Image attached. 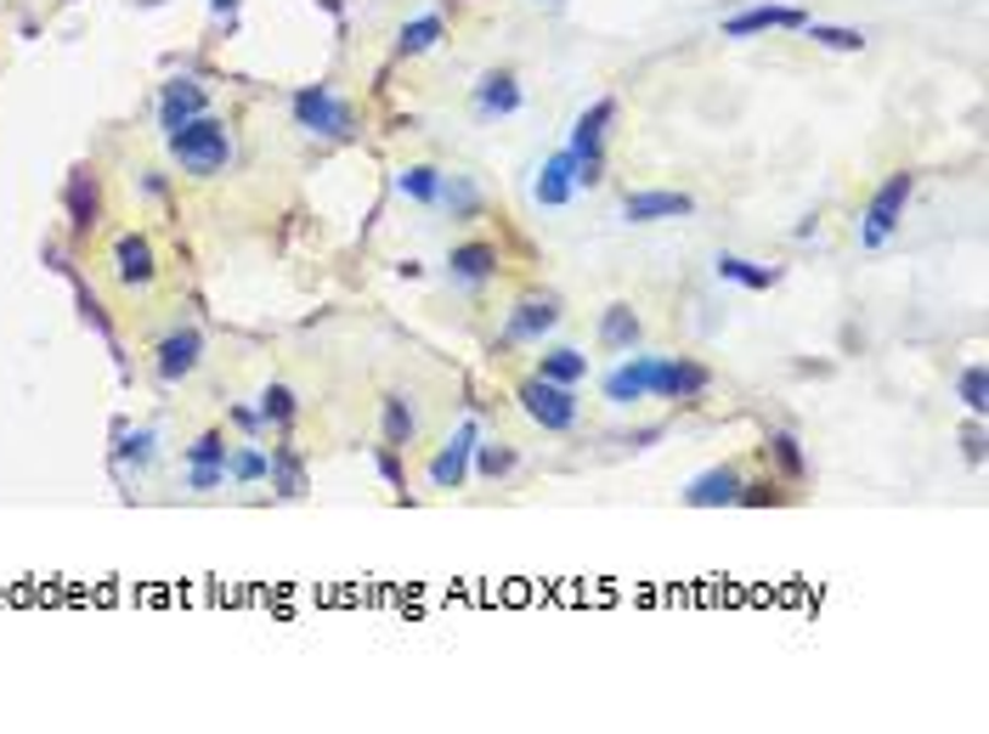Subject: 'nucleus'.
<instances>
[{
    "label": "nucleus",
    "mask_w": 989,
    "mask_h": 734,
    "mask_svg": "<svg viewBox=\"0 0 989 734\" xmlns=\"http://www.w3.org/2000/svg\"><path fill=\"white\" fill-rule=\"evenodd\" d=\"M515 402H520V413L532 418L538 429H549V436H566V429H577V418H582L577 390H572V384H549V379H538V374L515 390Z\"/></svg>",
    "instance_id": "nucleus-5"
},
{
    "label": "nucleus",
    "mask_w": 989,
    "mask_h": 734,
    "mask_svg": "<svg viewBox=\"0 0 989 734\" xmlns=\"http://www.w3.org/2000/svg\"><path fill=\"white\" fill-rule=\"evenodd\" d=\"M441 35H447V17H441V12L413 17V23L396 28V51H402V57H424V51H436V46H441Z\"/></svg>",
    "instance_id": "nucleus-21"
},
{
    "label": "nucleus",
    "mask_w": 989,
    "mask_h": 734,
    "mask_svg": "<svg viewBox=\"0 0 989 734\" xmlns=\"http://www.w3.org/2000/svg\"><path fill=\"white\" fill-rule=\"evenodd\" d=\"M650 384H656V356H622L611 374H605V402L611 407H639V402H650Z\"/></svg>",
    "instance_id": "nucleus-10"
},
{
    "label": "nucleus",
    "mask_w": 989,
    "mask_h": 734,
    "mask_svg": "<svg viewBox=\"0 0 989 734\" xmlns=\"http://www.w3.org/2000/svg\"><path fill=\"white\" fill-rule=\"evenodd\" d=\"M962 402L973 407V418H984V413H989V402H984V367H978V362L962 374Z\"/></svg>",
    "instance_id": "nucleus-32"
},
{
    "label": "nucleus",
    "mask_w": 989,
    "mask_h": 734,
    "mask_svg": "<svg viewBox=\"0 0 989 734\" xmlns=\"http://www.w3.org/2000/svg\"><path fill=\"white\" fill-rule=\"evenodd\" d=\"M187 463H192V470H226V436H215V429H210V436H198L187 447Z\"/></svg>",
    "instance_id": "nucleus-30"
},
{
    "label": "nucleus",
    "mask_w": 989,
    "mask_h": 734,
    "mask_svg": "<svg viewBox=\"0 0 989 734\" xmlns=\"http://www.w3.org/2000/svg\"><path fill=\"white\" fill-rule=\"evenodd\" d=\"M910 192H916V176H910V170H894V176L871 192V204L860 210V226H853V238H860L866 254H876V249H887V244L899 238L905 210H910Z\"/></svg>",
    "instance_id": "nucleus-2"
},
{
    "label": "nucleus",
    "mask_w": 989,
    "mask_h": 734,
    "mask_svg": "<svg viewBox=\"0 0 989 734\" xmlns=\"http://www.w3.org/2000/svg\"><path fill=\"white\" fill-rule=\"evenodd\" d=\"M809 23V12L803 7H746V12H735L730 23H723V40H752V35H775V28H803Z\"/></svg>",
    "instance_id": "nucleus-13"
},
{
    "label": "nucleus",
    "mask_w": 989,
    "mask_h": 734,
    "mask_svg": "<svg viewBox=\"0 0 989 734\" xmlns=\"http://www.w3.org/2000/svg\"><path fill=\"white\" fill-rule=\"evenodd\" d=\"M170 164L181 176H192V181H215L226 164H233V125L215 119V114L181 125L170 137Z\"/></svg>",
    "instance_id": "nucleus-1"
},
{
    "label": "nucleus",
    "mask_w": 989,
    "mask_h": 734,
    "mask_svg": "<svg viewBox=\"0 0 989 734\" xmlns=\"http://www.w3.org/2000/svg\"><path fill=\"white\" fill-rule=\"evenodd\" d=\"M198 367H204V333H198V328H170V333L153 345V374H158L164 384L192 379Z\"/></svg>",
    "instance_id": "nucleus-6"
},
{
    "label": "nucleus",
    "mask_w": 989,
    "mask_h": 734,
    "mask_svg": "<svg viewBox=\"0 0 989 734\" xmlns=\"http://www.w3.org/2000/svg\"><path fill=\"white\" fill-rule=\"evenodd\" d=\"M713 384V374L690 356H656V384H650V402H702Z\"/></svg>",
    "instance_id": "nucleus-7"
},
{
    "label": "nucleus",
    "mask_w": 989,
    "mask_h": 734,
    "mask_svg": "<svg viewBox=\"0 0 989 734\" xmlns=\"http://www.w3.org/2000/svg\"><path fill=\"white\" fill-rule=\"evenodd\" d=\"M294 125H301L311 142H345L356 130V114H351L345 96H334L328 85H306V91H294Z\"/></svg>",
    "instance_id": "nucleus-4"
},
{
    "label": "nucleus",
    "mask_w": 989,
    "mask_h": 734,
    "mask_svg": "<svg viewBox=\"0 0 989 734\" xmlns=\"http://www.w3.org/2000/svg\"><path fill=\"white\" fill-rule=\"evenodd\" d=\"M221 481H226V470H187V486H192V492H215Z\"/></svg>",
    "instance_id": "nucleus-35"
},
{
    "label": "nucleus",
    "mask_w": 989,
    "mask_h": 734,
    "mask_svg": "<svg viewBox=\"0 0 989 734\" xmlns=\"http://www.w3.org/2000/svg\"><path fill=\"white\" fill-rule=\"evenodd\" d=\"M475 441H481V424H475V418H464V424H458L452 436L441 441V452L431 458V486H436V492H458V486L470 481Z\"/></svg>",
    "instance_id": "nucleus-8"
},
{
    "label": "nucleus",
    "mask_w": 989,
    "mask_h": 734,
    "mask_svg": "<svg viewBox=\"0 0 989 734\" xmlns=\"http://www.w3.org/2000/svg\"><path fill=\"white\" fill-rule=\"evenodd\" d=\"M470 463L481 470V481H504L520 458H515V447H504V441H486V447L475 441V458H470Z\"/></svg>",
    "instance_id": "nucleus-28"
},
{
    "label": "nucleus",
    "mask_w": 989,
    "mask_h": 734,
    "mask_svg": "<svg viewBox=\"0 0 989 734\" xmlns=\"http://www.w3.org/2000/svg\"><path fill=\"white\" fill-rule=\"evenodd\" d=\"M735 497H741V470H735V463H718V470H707V475H696L684 486L690 509H730Z\"/></svg>",
    "instance_id": "nucleus-15"
},
{
    "label": "nucleus",
    "mask_w": 989,
    "mask_h": 734,
    "mask_svg": "<svg viewBox=\"0 0 989 734\" xmlns=\"http://www.w3.org/2000/svg\"><path fill=\"white\" fill-rule=\"evenodd\" d=\"M713 272L723 283H741V288H775V277H780L775 265H757V260H741V254H718Z\"/></svg>",
    "instance_id": "nucleus-24"
},
{
    "label": "nucleus",
    "mask_w": 989,
    "mask_h": 734,
    "mask_svg": "<svg viewBox=\"0 0 989 734\" xmlns=\"http://www.w3.org/2000/svg\"><path fill=\"white\" fill-rule=\"evenodd\" d=\"M775 458H780L786 475H803V452H798V441H791V436H775Z\"/></svg>",
    "instance_id": "nucleus-33"
},
{
    "label": "nucleus",
    "mask_w": 989,
    "mask_h": 734,
    "mask_svg": "<svg viewBox=\"0 0 989 734\" xmlns=\"http://www.w3.org/2000/svg\"><path fill=\"white\" fill-rule=\"evenodd\" d=\"M978 458H984V436H978V429H967V463H978Z\"/></svg>",
    "instance_id": "nucleus-36"
},
{
    "label": "nucleus",
    "mask_w": 989,
    "mask_h": 734,
    "mask_svg": "<svg viewBox=\"0 0 989 734\" xmlns=\"http://www.w3.org/2000/svg\"><path fill=\"white\" fill-rule=\"evenodd\" d=\"M520 103H526V91H520V80H515L509 69H492V74H481V85H475V114H481V119L515 114Z\"/></svg>",
    "instance_id": "nucleus-18"
},
{
    "label": "nucleus",
    "mask_w": 989,
    "mask_h": 734,
    "mask_svg": "<svg viewBox=\"0 0 989 734\" xmlns=\"http://www.w3.org/2000/svg\"><path fill=\"white\" fill-rule=\"evenodd\" d=\"M679 215H696V198H690V192H656V187H639V192L622 198V221H634V226L679 221Z\"/></svg>",
    "instance_id": "nucleus-12"
},
{
    "label": "nucleus",
    "mask_w": 989,
    "mask_h": 734,
    "mask_svg": "<svg viewBox=\"0 0 989 734\" xmlns=\"http://www.w3.org/2000/svg\"><path fill=\"white\" fill-rule=\"evenodd\" d=\"M639 333H645V322L634 317V306H611V311L600 317V345H605V351H634Z\"/></svg>",
    "instance_id": "nucleus-23"
},
{
    "label": "nucleus",
    "mask_w": 989,
    "mask_h": 734,
    "mask_svg": "<svg viewBox=\"0 0 989 734\" xmlns=\"http://www.w3.org/2000/svg\"><path fill=\"white\" fill-rule=\"evenodd\" d=\"M572 192H577V164H572V153L543 158V170H538V181H532V198H538V204H543V210H566Z\"/></svg>",
    "instance_id": "nucleus-17"
},
{
    "label": "nucleus",
    "mask_w": 989,
    "mask_h": 734,
    "mask_svg": "<svg viewBox=\"0 0 989 734\" xmlns=\"http://www.w3.org/2000/svg\"><path fill=\"white\" fill-rule=\"evenodd\" d=\"M260 418H267V424H289V418H294V390H289V384H272L267 395H260Z\"/></svg>",
    "instance_id": "nucleus-31"
},
{
    "label": "nucleus",
    "mask_w": 989,
    "mask_h": 734,
    "mask_svg": "<svg viewBox=\"0 0 989 734\" xmlns=\"http://www.w3.org/2000/svg\"><path fill=\"white\" fill-rule=\"evenodd\" d=\"M809 40H820L826 51H866V35L860 28H832V23H803Z\"/></svg>",
    "instance_id": "nucleus-29"
},
{
    "label": "nucleus",
    "mask_w": 989,
    "mask_h": 734,
    "mask_svg": "<svg viewBox=\"0 0 989 734\" xmlns=\"http://www.w3.org/2000/svg\"><path fill=\"white\" fill-rule=\"evenodd\" d=\"M441 170L436 164H402V170H396V192L408 198V204H424V210H436L441 204Z\"/></svg>",
    "instance_id": "nucleus-19"
},
{
    "label": "nucleus",
    "mask_w": 989,
    "mask_h": 734,
    "mask_svg": "<svg viewBox=\"0 0 989 734\" xmlns=\"http://www.w3.org/2000/svg\"><path fill=\"white\" fill-rule=\"evenodd\" d=\"M538 379H549V384H582V379H588V356L572 351V345H554V351L538 356Z\"/></svg>",
    "instance_id": "nucleus-22"
},
{
    "label": "nucleus",
    "mask_w": 989,
    "mask_h": 734,
    "mask_svg": "<svg viewBox=\"0 0 989 734\" xmlns=\"http://www.w3.org/2000/svg\"><path fill=\"white\" fill-rule=\"evenodd\" d=\"M769 497H775V481H741L735 504H752V509H757V504H769Z\"/></svg>",
    "instance_id": "nucleus-34"
},
{
    "label": "nucleus",
    "mask_w": 989,
    "mask_h": 734,
    "mask_svg": "<svg viewBox=\"0 0 989 734\" xmlns=\"http://www.w3.org/2000/svg\"><path fill=\"white\" fill-rule=\"evenodd\" d=\"M611 119H616V103L600 96L588 114H577L572 125V164H577V187H600L605 181V137H611Z\"/></svg>",
    "instance_id": "nucleus-3"
},
{
    "label": "nucleus",
    "mask_w": 989,
    "mask_h": 734,
    "mask_svg": "<svg viewBox=\"0 0 989 734\" xmlns=\"http://www.w3.org/2000/svg\"><path fill=\"white\" fill-rule=\"evenodd\" d=\"M436 210H452V221H458V215H475V210H481V187H475L470 176H447Z\"/></svg>",
    "instance_id": "nucleus-27"
},
{
    "label": "nucleus",
    "mask_w": 989,
    "mask_h": 734,
    "mask_svg": "<svg viewBox=\"0 0 989 734\" xmlns=\"http://www.w3.org/2000/svg\"><path fill=\"white\" fill-rule=\"evenodd\" d=\"M204 114H210V96H204L198 80H170L158 91V130H164V137H176L181 125L204 119Z\"/></svg>",
    "instance_id": "nucleus-11"
},
{
    "label": "nucleus",
    "mask_w": 989,
    "mask_h": 734,
    "mask_svg": "<svg viewBox=\"0 0 989 734\" xmlns=\"http://www.w3.org/2000/svg\"><path fill=\"white\" fill-rule=\"evenodd\" d=\"M413 436H419V413H413L408 395L390 390V395H385V447H390V452H408Z\"/></svg>",
    "instance_id": "nucleus-20"
},
{
    "label": "nucleus",
    "mask_w": 989,
    "mask_h": 734,
    "mask_svg": "<svg viewBox=\"0 0 989 734\" xmlns=\"http://www.w3.org/2000/svg\"><path fill=\"white\" fill-rule=\"evenodd\" d=\"M69 215H74V232H91L96 226V176L80 170L69 181Z\"/></svg>",
    "instance_id": "nucleus-26"
},
{
    "label": "nucleus",
    "mask_w": 989,
    "mask_h": 734,
    "mask_svg": "<svg viewBox=\"0 0 989 734\" xmlns=\"http://www.w3.org/2000/svg\"><path fill=\"white\" fill-rule=\"evenodd\" d=\"M153 277H158L153 244L142 238V232H125V238L114 244V283H119V288H148Z\"/></svg>",
    "instance_id": "nucleus-14"
},
{
    "label": "nucleus",
    "mask_w": 989,
    "mask_h": 734,
    "mask_svg": "<svg viewBox=\"0 0 989 734\" xmlns=\"http://www.w3.org/2000/svg\"><path fill=\"white\" fill-rule=\"evenodd\" d=\"M498 249L492 244H458L452 254H447V277L458 283V288H481V283H492L498 277Z\"/></svg>",
    "instance_id": "nucleus-16"
},
{
    "label": "nucleus",
    "mask_w": 989,
    "mask_h": 734,
    "mask_svg": "<svg viewBox=\"0 0 989 734\" xmlns=\"http://www.w3.org/2000/svg\"><path fill=\"white\" fill-rule=\"evenodd\" d=\"M560 299L554 294H526V299H515V311H509V322H504V340L509 345H538L543 333H554L560 328Z\"/></svg>",
    "instance_id": "nucleus-9"
},
{
    "label": "nucleus",
    "mask_w": 989,
    "mask_h": 734,
    "mask_svg": "<svg viewBox=\"0 0 989 734\" xmlns=\"http://www.w3.org/2000/svg\"><path fill=\"white\" fill-rule=\"evenodd\" d=\"M226 481H238V486L272 481V458L260 447H226Z\"/></svg>",
    "instance_id": "nucleus-25"
}]
</instances>
